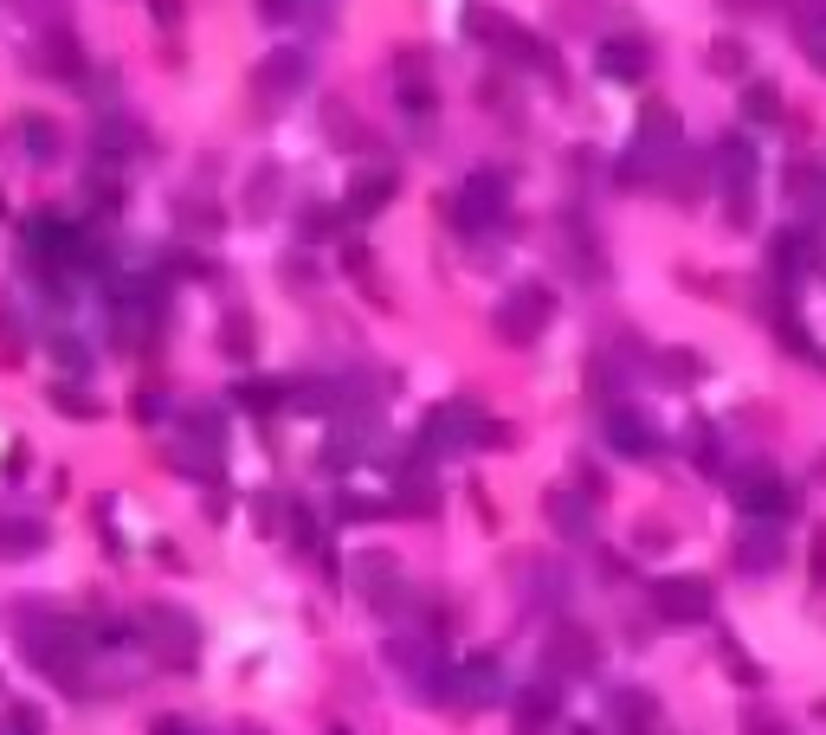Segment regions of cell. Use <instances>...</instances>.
I'll use <instances>...</instances> for the list:
<instances>
[{
	"instance_id": "obj_1",
	"label": "cell",
	"mask_w": 826,
	"mask_h": 735,
	"mask_svg": "<svg viewBox=\"0 0 826 735\" xmlns=\"http://www.w3.org/2000/svg\"><path fill=\"white\" fill-rule=\"evenodd\" d=\"M149 639H162L175 659H188V652H194V620H188V613H175V607H155V613H149Z\"/></svg>"
},
{
	"instance_id": "obj_2",
	"label": "cell",
	"mask_w": 826,
	"mask_h": 735,
	"mask_svg": "<svg viewBox=\"0 0 826 735\" xmlns=\"http://www.w3.org/2000/svg\"><path fill=\"white\" fill-rule=\"evenodd\" d=\"M659 607H665L672 620H698L711 600H704V581H665V588H659Z\"/></svg>"
},
{
	"instance_id": "obj_3",
	"label": "cell",
	"mask_w": 826,
	"mask_h": 735,
	"mask_svg": "<svg viewBox=\"0 0 826 735\" xmlns=\"http://www.w3.org/2000/svg\"><path fill=\"white\" fill-rule=\"evenodd\" d=\"M27 549H39L33 522H0V555H27Z\"/></svg>"
},
{
	"instance_id": "obj_4",
	"label": "cell",
	"mask_w": 826,
	"mask_h": 735,
	"mask_svg": "<svg viewBox=\"0 0 826 735\" xmlns=\"http://www.w3.org/2000/svg\"><path fill=\"white\" fill-rule=\"evenodd\" d=\"M549 710H556V697H549V691H524V703H517V723H524V729H536V723H549Z\"/></svg>"
}]
</instances>
